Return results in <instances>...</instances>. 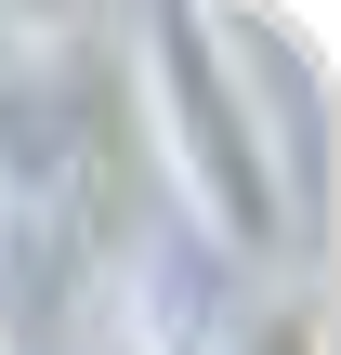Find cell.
Segmentation results:
<instances>
[{"mask_svg":"<svg viewBox=\"0 0 341 355\" xmlns=\"http://www.w3.org/2000/svg\"><path fill=\"white\" fill-rule=\"evenodd\" d=\"M118 66L145 79L131 105H145V132H158L171 198L197 211V237L237 250V263H276V250L302 237V171H289V145H276V119H263L250 40H237L223 13L158 0V13L118 26Z\"/></svg>","mask_w":341,"mask_h":355,"instance_id":"obj_1","label":"cell"},{"mask_svg":"<svg viewBox=\"0 0 341 355\" xmlns=\"http://www.w3.org/2000/svg\"><path fill=\"white\" fill-rule=\"evenodd\" d=\"M210 355H329V303H315V290H263L250 316H223Z\"/></svg>","mask_w":341,"mask_h":355,"instance_id":"obj_2","label":"cell"},{"mask_svg":"<svg viewBox=\"0 0 341 355\" xmlns=\"http://www.w3.org/2000/svg\"><path fill=\"white\" fill-rule=\"evenodd\" d=\"M0 355H13V329H0Z\"/></svg>","mask_w":341,"mask_h":355,"instance_id":"obj_3","label":"cell"}]
</instances>
